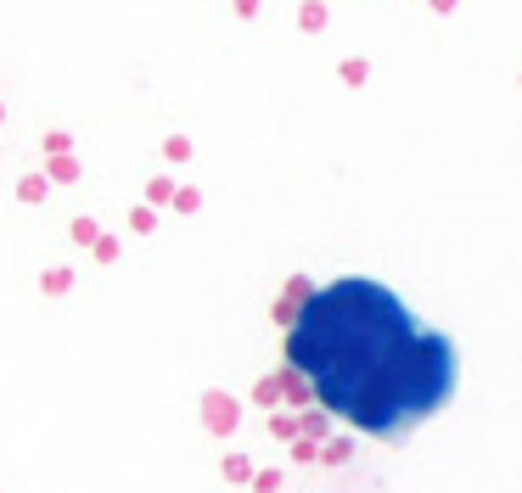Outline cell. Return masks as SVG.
<instances>
[{
    "label": "cell",
    "instance_id": "6da1fadb",
    "mask_svg": "<svg viewBox=\"0 0 522 493\" xmlns=\"http://www.w3.org/2000/svg\"><path fill=\"white\" fill-rule=\"evenodd\" d=\"M281 387L315 421L405 443L461 393V348L371 269L298 281L281 303Z\"/></svg>",
    "mask_w": 522,
    "mask_h": 493
}]
</instances>
